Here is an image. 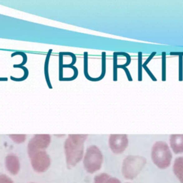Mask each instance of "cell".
<instances>
[{"label":"cell","mask_w":183,"mask_h":183,"mask_svg":"<svg viewBox=\"0 0 183 183\" xmlns=\"http://www.w3.org/2000/svg\"><path fill=\"white\" fill-rule=\"evenodd\" d=\"M88 135H69L64 145L68 168L76 166L84 155V144Z\"/></svg>","instance_id":"1"},{"label":"cell","mask_w":183,"mask_h":183,"mask_svg":"<svg viewBox=\"0 0 183 183\" xmlns=\"http://www.w3.org/2000/svg\"><path fill=\"white\" fill-rule=\"evenodd\" d=\"M151 158L154 164L158 168L165 170L171 165L172 154L167 143L158 141L152 146Z\"/></svg>","instance_id":"2"},{"label":"cell","mask_w":183,"mask_h":183,"mask_svg":"<svg viewBox=\"0 0 183 183\" xmlns=\"http://www.w3.org/2000/svg\"><path fill=\"white\" fill-rule=\"evenodd\" d=\"M147 163V160L140 155H128L122 165V174L127 180H132L137 177Z\"/></svg>","instance_id":"3"},{"label":"cell","mask_w":183,"mask_h":183,"mask_svg":"<svg viewBox=\"0 0 183 183\" xmlns=\"http://www.w3.org/2000/svg\"><path fill=\"white\" fill-rule=\"evenodd\" d=\"M103 163V155L96 145H92L87 149L83 159L84 170L89 174H94L101 169Z\"/></svg>","instance_id":"4"},{"label":"cell","mask_w":183,"mask_h":183,"mask_svg":"<svg viewBox=\"0 0 183 183\" xmlns=\"http://www.w3.org/2000/svg\"><path fill=\"white\" fill-rule=\"evenodd\" d=\"M51 142L50 135H35L27 145V153L30 158L36 152L45 150Z\"/></svg>","instance_id":"5"},{"label":"cell","mask_w":183,"mask_h":183,"mask_svg":"<svg viewBox=\"0 0 183 183\" xmlns=\"http://www.w3.org/2000/svg\"><path fill=\"white\" fill-rule=\"evenodd\" d=\"M30 159L31 167L36 172H45L50 167L51 159L45 150L36 152Z\"/></svg>","instance_id":"6"},{"label":"cell","mask_w":183,"mask_h":183,"mask_svg":"<svg viewBox=\"0 0 183 183\" xmlns=\"http://www.w3.org/2000/svg\"><path fill=\"white\" fill-rule=\"evenodd\" d=\"M109 147L114 154L123 153L128 147L129 141L127 135H110L108 140Z\"/></svg>","instance_id":"7"},{"label":"cell","mask_w":183,"mask_h":183,"mask_svg":"<svg viewBox=\"0 0 183 183\" xmlns=\"http://www.w3.org/2000/svg\"><path fill=\"white\" fill-rule=\"evenodd\" d=\"M5 167L10 174L15 175L18 174L20 169V163L17 156L14 154H9L5 158Z\"/></svg>","instance_id":"8"},{"label":"cell","mask_w":183,"mask_h":183,"mask_svg":"<svg viewBox=\"0 0 183 183\" xmlns=\"http://www.w3.org/2000/svg\"><path fill=\"white\" fill-rule=\"evenodd\" d=\"M170 145L175 154L183 153V135H171Z\"/></svg>","instance_id":"9"},{"label":"cell","mask_w":183,"mask_h":183,"mask_svg":"<svg viewBox=\"0 0 183 183\" xmlns=\"http://www.w3.org/2000/svg\"><path fill=\"white\" fill-rule=\"evenodd\" d=\"M172 170L180 182L183 183V157H179L175 159Z\"/></svg>","instance_id":"10"},{"label":"cell","mask_w":183,"mask_h":183,"mask_svg":"<svg viewBox=\"0 0 183 183\" xmlns=\"http://www.w3.org/2000/svg\"><path fill=\"white\" fill-rule=\"evenodd\" d=\"M52 50H49L47 57H46V60L45 62V77L46 82H47V84L50 89H52V84H51V82L50 79V76H49V62H50V56H51V54H52Z\"/></svg>","instance_id":"11"},{"label":"cell","mask_w":183,"mask_h":183,"mask_svg":"<svg viewBox=\"0 0 183 183\" xmlns=\"http://www.w3.org/2000/svg\"><path fill=\"white\" fill-rule=\"evenodd\" d=\"M16 55H22V56L23 61H22V62L21 63V64H19V65H14L13 66V67L14 68H17V67L19 68V67H23V66L26 64V62H27V57H26V55L24 52H14V53L12 54L11 57H14V56H16Z\"/></svg>","instance_id":"12"},{"label":"cell","mask_w":183,"mask_h":183,"mask_svg":"<svg viewBox=\"0 0 183 183\" xmlns=\"http://www.w3.org/2000/svg\"><path fill=\"white\" fill-rule=\"evenodd\" d=\"M109 175L106 173H101L95 176L94 178V183H106Z\"/></svg>","instance_id":"13"},{"label":"cell","mask_w":183,"mask_h":183,"mask_svg":"<svg viewBox=\"0 0 183 183\" xmlns=\"http://www.w3.org/2000/svg\"><path fill=\"white\" fill-rule=\"evenodd\" d=\"M9 137L14 142L17 144H21L24 142L26 139V135H9Z\"/></svg>","instance_id":"14"},{"label":"cell","mask_w":183,"mask_h":183,"mask_svg":"<svg viewBox=\"0 0 183 183\" xmlns=\"http://www.w3.org/2000/svg\"><path fill=\"white\" fill-rule=\"evenodd\" d=\"M19 68H21L22 70H24V76L21 78H15V77L11 76V77H10L11 79L13 80V81H14V82H22V81H24V80H25L29 76V70H27V68L24 67V66L23 67H21Z\"/></svg>","instance_id":"15"},{"label":"cell","mask_w":183,"mask_h":183,"mask_svg":"<svg viewBox=\"0 0 183 183\" xmlns=\"http://www.w3.org/2000/svg\"><path fill=\"white\" fill-rule=\"evenodd\" d=\"M166 54L165 52H163L162 53V81H165L166 79V63H165V61H166V57H165Z\"/></svg>","instance_id":"16"},{"label":"cell","mask_w":183,"mask_h":183,"mask_svg":"<svg viewBox=\"0 0 183 183\" xmlns=\"http://www.w3.org/2000/svg\"><path fill=\"white\" fill-rule=\"evenodd\" d=\"M62 52L60 53V81H62L63 79V57Z\"/></svg>","instance_id":"17"},{"label":"cell","mask_w":183,"mask_h":183,"mask_svg":"<svg viewBox=\"0 0 183 183\" xmlns=\"http://www.w3.org/2000/svg\"><path fill=\"white\" fill-rule=\"evenodd\" d=\"M139 59H138V80L142 81V70H141V62H142V53H138Z\"/></svg>","instance_id":"18"},{"label":"cell","mask_w":183,"mask_h":183,"mask_svg":"<svg viewBox=\"0 0 183 183\" xmlns=\"http://www.w3.org/2000/svg\"><path fill=\"white\" fill-rule=\"evenodd\" d=\"M182 57L181 55L179 57V81H182Z\"/></svg>","instance_id":"19"},{"label":"cell","mask_w":183,"mask_h":183,"mask_svg":"<svg viewBox=\"0 0 183 183\" xmlns=\"http://www.w3.org/2000/svg\"><path fill=\"white\" fill-rule=\"evenodd\" d=\"M0 183H13V181L8 176L0 173Z\"/></svg>","instance_id":"20"},{"label":"cell","mask_w":183,"mask_h":183,"mask_svg":"<svg viewBox=\"0 0 183 183\" xmlns=\"http://www.w3.org/2000/svg\"><path fill=\"white\" fill-rule=\"evenodd\" d=\"M114 81H117V79H118V75H117V74H118V72H117V69H118V65H116V62H117V58L115 57V53H114Z\"/></svg>","instance_id":"21"},{"label":"cell","mask_w":183,"mask_h":183,"mask_svg":"<svg viewBox=\"0 0 183 183\" xmlns=\"http://www.w3.org/2000/svg\"><path fill=\"white\" fill-rule=\"evenodd\" d=\"M106 183H122V182H120V180L118 179V178L109 176V177L107 179Z\"/></svg>","instance_id":"22"},{"label":"cell","mask_w":183,"mask_h":183,"mask_svg":"<svg viewBox=\"0 0 183 183\" xmlns=\"http://www.w3.org/2000/svg\"><path fill=\"white\" fill-rule=\"evenodd\" d=\"M8 79L7 77H0V81H7Z\"/></svg>","instance_id":"23"},{"label":"cell","mask_w":183,"mask_h":183,"mask_svg":"<svg viewBox=\"0 0 183 183\" xmlns=\"http://www.w3.org/2000/svg\"><path fill=\"white\" fill-rule=\"evenodd\" d=\"M126 183H130V182H126Z\"/></svg>","instance_id":"24"},{"label":"cell","mask_w":183,"mask_h":183,"mask_svg":"<svg viewBox=\"0 0 183 183\" xmlns=\"http://www.w3.org/2000/svg\"><path fill=\"white\" fill-rule=\"evenodd\" d=\"M31 183H33V182H31Z\"/></svg>","instance_id":"25"}]
</instances>
